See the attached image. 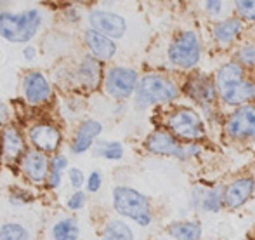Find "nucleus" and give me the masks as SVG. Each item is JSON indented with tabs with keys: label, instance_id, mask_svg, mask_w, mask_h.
<instances>
[{
	"label": "nucleus",
	"instance_id": "f257e3e1",
	"mask_svg": "<svg viewBox=\"0 0 255 240\" xmlns=\"http://www.w3.org/2000/svg\"><path fill=\"white\" fill-rule=\"evenodd\" d=\"M217 89L221 98L229 105H243L255 98V84L245 80L238 63H228L217 73Z\"/></svg>",
	"mask_w": 255,
	"mask_h": 240
},
{
	"label": "nucleus",
	"instance_id": "f03ea898",
	"mask_svg": "<svg viewBox=\"0 0 255 240\" xmlns=\"http://www.w3.org/2000/svg\"><path fill=\"white\" fill-rule=\"evenodd\" d=\"M42 23V14L35 9L24 10V12L9 14L3 12L0 16V33L9 42L23 44L35 37L38 26Z\"/></svg>",
	"mask_w": 255,
	"mask_h": 240
},
{
	"label": "nucleus",
	"instance_id": "7ed1b4c3",
	"mask_svg": "<svg viewBox=\"0 0 255 240\" xmlns=\"http://www.w3.org/2000/svg\"><path fill=\"white\" fill-rule=\"evenodd\" d=\"M113 204L118 214L130 218L141 227H148L151 223L149 202L142 193L135 192L128 186H117L113 192Z\"/></svg>",
	"mask_w": 255,
	"mask_h": 240
},
{
	"label": "nucleus",
	"instance_id": "20e7f679",
	"mask_svg": "<svg viewBox=\"0 0 255 240\" xmlns=\"http://www.w3.org/2000/svg\"><path fill=\"white\" fill-rule=\"evenodd\" d=\"M177 87L174 82L160 75H146L139 80L135 87V101L137 106H149L158 103H168L177 98Z\"/></svg>",
	"mask_w": 255,
	"mask_h": 240
},
{
	"label": "nucleus",
	"instance_id": "39448f33",
	"mask_svg": "<svg viewBox=\"0 0 255 240\" xmlns=\"http://www.w3.org/2000/svg\"><path fill=\"white\" fill-rule=\"evenodd\" d=\"M200 40L195 31H184L168 49V58L175 66L193 68L200 61Z\"/></svg>",
	"mask_w": 255,
	"mask_h": 240
},
{
	"label": "nucleus",
	"instance_id": "423d86ee",
	"mask_svg": "<svg viewBox=\"0 0 255 240\" xmlns=\"http://www.w3.org/2000/svg\"><path fill=\"white\" fill-rule=\"evenodd\" d=\"M104 87H106L108 94L113 98H128L137 87V73L130 68L124 66L111 68L104 78Z\"/></svg>",
	"mask_w": 255,
	"mask_h": 240
},
{
	"label": "nucleus",
	"instance_id": "0eeeda50",
	"mask_svg": "<svg viewBox=\"0 0 255 240\" xmlns=\"http://www.w3.org/2000/svg\"><path fill=\"white\" fill-rule=\"evenodd\" d=\"M168 127L186 139H198L203 136V122L198 113L189 108H181L168 117Z\"/></svg>",
	"mask_w": 255,
	"mask_h": 240
},
{
	"label": "nucleus",
	"instance_id": "6e6552de",
	"mask_svg": "<svg viewBox=\"0 0 255 240\" xmlns=\"http://www.w3.org/2000/svg\"><path fill=\"white\" fill-rule=\"evenodd\" d=\"M228 132L236 139H254L255 138V106L243 105L231 113L226 125Z\"/></svg>",
	"mask_w": 255,
	"mask_h": 240
},
{
	"label": "nucleus",
	"instance_id": "1a4fd4ad",
	"mask_svg": "<svg viewBox=\"0 0 255 240\" xmlns=\"http://www.w3.org/2000/svg\"><path fill=\"white\" fill-rule=\"evenodd\" d=\"M146 146L149 152L156 153V155H170V157H179V159H186L189 155V146H182L177 139L172 134L163 131L153 132L146 139Z\"/></svg>",
	"mask_w": 255,
	"mask_h": 240
},
{
	"label": "nucleus",
	"instance_id": "9d476101",
	"mask_svg": "<svg viewBox=\"0 0 255 240\" xmlns=\"http://www.w3.org/2000/svg\"><path fill=\"white\" fill-rule=\"evenodd\" d=\"M92 28L101 31L103 35L110 38H120L127 30V24L122 16L115 12H108V10H94L89 17Z\"/></svg>",
	"mask_w": 255,
	"mask_h": 240
},
{
	"label": "nucleus",
	"instance_id": "9b49d317",
	"mask_svg": "<svg viewBox=\"0 0 255 240\" xmlns=\"http://www.w3.org/2000/svg\"><path fill=\"white\" fill-rule=\"evenodd\" d=\"M23 91L24 98L30 105H40V103L47 101L51 96V87L49 82L40 71H31L23 82Z\"/></svg>",
	"mask_w": 255,
	"mask_h": 240
},
{
	"label": "nucleus",
	"instance_id": "f8f14e48",
	"mask_svg": "<svg viewBox=\"0 0 255 240\" xmlns=\"http://www.w3.org/2000/svg\"><path fill=\"white\" fill-rule=\"evenodd\" d=\"M30 139L40 152H54L59 146L61 134L51 124H38L31 127Z\"/></svg>",
	"mask_w": 255,
	"mask_h": 240
},
{
	"label": "nucleus",
	"instance_id": "ddd939ff",
	"mask_svg": "<svg viewBox=\"0 0 255 240\" xmlns=\"http://www.w3.org/2000/svg\"><path fill=\"white\" fill-rule=\"evenodd\" d=\"M254 188H255V181L250 180V178H242V180L233 181L224 190V204L228 207H231V209L243 206L254 193Z\"/></svg>",
	"mask_w": 255,
	"mask_h": 240
},
{
	"label": "nucleus",
	"instance_id": "4468645a",
	"mask_svg": "<svg viewBox=\"0 0 255 240\" xmlns=\"http://www.w3.org/2000/svg\"><path fill=\"white\" fill-rule=\"evenodd\" d=\"M85 44H87V47L91 49L94 58L103 59V61L111 59L115 56V52H117L115 42L111 40L110 37L103 35L101 31L94 30V28L85 31Z\"/></svg>",
	"mask_w": 255,
	"mask_h": 240
},
{
	"label": "nucleus",
	"instance_id": "2eb2a0df",
	"mask_svg": "<svg viewBox=\"0 0 255 240\" xmlns=\"http://www.w3.org/2000/svg\"><path fill=\"white\" fill-rule=\"evenodd\" d=\"M23 169L28 174L31 181L42 183L45 178L49 176V162L47 157L44 155V152L40 150H33V152H28L23 157Z\"/></svg>",
	"mask_w": 255,
	"mask_h": 240
},
{
	"label": "nucleus",
	"instance_id": "dca6fc26",
	"mask_svg": "<svg viewBox=\"0 0 255 240\" xmlns=\"http://www.w3.org/2000/svg\"><path fill=\"white\" fill-rule=\"evenodd\" d=\"M103 125L96 120H85L80 124L77 134H75V139L71 143V152L75 153H84L94 145V139L99 136Z\"/></svg>",
	"mask_w": 255,
	"mask_h": 240
},
{
	"label": "nucleus",
	"instance_id": "f3484780",
	"mask_svg": "<svg viewBox=\"0 0 255 240\" xmlns=\"http://www.w3.org/2000/svg\"><path fill=\"white\" fill-rule=\"evenodd\" d=\"M99 71H101V64L98 63V58H85L78 68V78H80L82 85L94 89L99 84V77H101Z\"/></svg>",
	"mask_w": 255,
	"mask_h": 240
},
{
	"label": "nucleus",
	"instance_id": "a211bd4d",
	"mask_svg": "<svg viewBox=\"0 0 255 240\" xmlns=\"http://www.w3.org/2000/svg\"><path fill=\"white\" fill-rule=\"evenodd\" d=\"M242 30V23L238 17H231V19H224L221 23L215 24L214 28V37L219 44H229L236 35Z\"/></svg>",
	"mask_w": 255,
	"mask_h": 240
},
{
	"label": "nucleus",
	"instance_id": "6ab92c4d",
	"mask_svg": "<svg viewBox=\"0 0 255 240\" xmlns=\"http://www.w3.org/2000/svg\"><path fill=\"white\" fill-rule=\"evenodd\" d=\"M21 150H23V138L19 131L14 127L3 129V155L7 159H14L19 155Z\"/></svg>",
	"mask_w": 255,
	"mask_h": 240
},
{
	"label": "nucleus",
	"instance_id": "aec40b11",
	"mask_svg": "<svg viewBox=\"0 0 255 240\" xmlns=\"http://www.w3.org/2000/svg\"><path fill=\"white\" fill-rule=\"evenodd\" d=\"M168 232L175 240H198L202 237V227H200V223H193V221L175 223L168 228Z\"/></svg>",
	"mask_w": 255,
	"mask_h": 240
},
{
	"label": "nucleus",
	"instance_id": "412c9836",
	"mask_svg": "<svg viewBox=\"0 0 255 240\" xmlns=\"http://www.w3.org/2000/svg\"><path fill=\"white\" fill-rule=\"evenodd\" d=\"M103 240H134V234L124 221H110L103 232Z\"/></svg>",
	"mask_w": 255,
	"mask_h": 240
},
{
	"label": "nucleus",
	"instance_id": "4be33fe9",
	"mask_svg": "<svg viewBox=\"0 0 255 240\" xmlns=\"http://www.w3.org/2000/svg\"><path fill=\"white\" fill-rule=\"evenodd\" d=\"M54 240H77L78 239V227L75 220H63L54 225L52 228Z\"/></svg>",
	"mask_w": 255,
	"mask_h": 240
},
{
	"label": "nucleus",
	"instance_id": "5701e85b",
	"mask_svg": "<svg viewBox=\"0 0 255 240\" xmlns=\"http://www.w3.org/2000/svg\"><path fill=\"white\" fill-rule=\"evenodd\" d=\"M191 96L202 103H210L215 99V89L207 78H196L191 89Z\"/></svg>",
	"mask_w": 255,
	"mask_h": 240
},
{
	"label": "nucleus",
	"instance_id": "b1692460",
	"mask_svg": "<svg viewBox=\"0 0 255 240\" xmlns=\"http://www.w3.org/2000/svg\"><path fill=\"white\" fill-rule=\"evenodd\" d=\"M94 155L104 157V159H110V160H118L124 157V148H122L120 143L101 141V143H98V146L94 148Z\"/></svg>",
	"mask_w": 255,
	"mask_h": 240
},
{
	"label": "nucleus",
	"instance_id": "393cba45",
	"mask_svg": "<svg viewBox=\"0 0 255 240\" xmlns=\"http://www.w3.org/2000/svg\"><path fill=\"white\" fill-rule=\"evenodd\" d=\"M0 240H28V232L21 225L7 223L0 230Z\"/></svg>",
	"mask_w": 255,
	"mask_h": 240
},
{
	"label": "nucleus",
	"instance_id": "a878e982",
	"mask_svg": "<svg viewBox=\"0 0 255 240\" xmlns=\"http://www.w3.org/2000/svg\"><path fill=\"white\" fill-rule=\"evenodd\" d=\"M224 200V195H221L219 190H212V192L205 193L202 199V207L207 211H212V213H217L221 209V204Z\"/></svg>",
	"mask_w": 255,
	"mask_h": 240
},
{
	"label": "nucleus",
	"instance_id": "bb28decb",
	"mask_svg": "<svg viewBox=\"0 0 255 240\" xmlns=\"http://www.w3.org/2000/svg\"><path fill=\"white\" fill-rule=\"evenodd\" d=\"M240 16L249 21H255V0H235Z\"/></svg>",
	"mask_w": 255,
	"mask_h": 240
},
{
	"label": "nucleus",
	"instance_id": "cd10ccee",
	"mask_svg": "<svg viewBox=\"0 0 255 240\" xmlns=\"http://www.w3.org/2000/svg\"><path fill=\"white\" fill-rule=\"evenodd\" d=\"M238 59L243 64H255V44H247L238 51Z\"/></svg>",
	"mask_w": 255,
	"mask_h": 240
},
{
	"label": "nucleus",
	"instance_id": "c85d7f7f",
	"mask_svg": "<svg viewBox=\"0 0 255 240\" xmlns=\"http://www.w3.org/2000/svg\"><path fill=\"white\" fill-rule=\"evenodd\" d=\"M84 204H85V195L82 192L73 193L70 197V200H68V207L70 209H80V207H84Z\"/></svg>",
	"mask_w": 255,
	"mask_h": 240
},
{
	"label": "nucleus",
	"instance_id": "c756f323",
	"mask_svg": "<svg viewBox=\"0 0 255 240\" xmlns=\"http://www.w3.org/2000/svg\"><path fill=\"white\" fill-rule=\"evenodd\" d=\"M70 183L73 188H80L84 185V173L80 169H70Z\"/></svg>",
	"mask_w": 255,
	"mask_h": 240
},
{
	"label": "nucleus",
	"instance_id": "7c9ffc66",
	"mask_svg": "<svg viewBox=\"0 0 255 240\" xmlns=\"http://www.w3.org/2000/svg\"><path fill=\"white\" fill-rule=\"evenodd\" d=\"M99 186H101V174H99V173H92L91 176H89V181H87L89 192H98Z\"/></svg>",
	"mask_w": 255,
	"mask_h": 240
},
{
	"label": "nucleus",
	"instance_id": "2f4dec72",
	"mask_svg": "<svg viewBox=\"0 0 255 240\" xmlns=\"http://www.w3.org/2000/svg\"><path fill=\"white\" fill-rule=\"evenodd\" d=\"M68 167V160H66V157L64 155H57V157H54L52 159V169L54 171H64Z\"/></svg>",
	"mask_w": 255,
	"mask_h": 240
},
{
	"label": "nucleus",
	"instance_id": "473e14b6",
	"mask_svg": "<svg viewBox=\"0 0 255 240\" xmlns=\"http://www.w3.org/2000/svg\"><path fill=\"white\" fill-rule=\"evenodd\" d=\"M207 9L212 14H219L222 9V0H207Z\"/></svg>",
	"mask_w": 255,
	"mask_h": 240
},
{
	"label": "nucleus",
	"instance_id": "72a5a7b5",
	"mask_svg": "<svg viewBox=\"0 0 255 240\" xmlns=\"http://www.w3.org/2000/svg\"><path fill=\"white\" fill-rule=\"evenodd\" d=\"M49 185L52 186V188H57V186L61 185V173L59 171H51V176H49Z\"/></svg>",
	"mask_w": 255,
	"mask_h": 240
},
{
	"label": "nucleus",
	"instance_id": "f704fd0d",
	"mask_svg": "<svg viewBox=\"0 0 255 240\" xmlns=\"http://www.w3.org/2000/svg\"><path fill=\"white\" fill-rule=\"evenodd\" d=\"M24 58H26V59H33L35 58V49L31 47V45H28V47L24 49Z\"/></svg>",
	"mask_w": 255,
	"mask_h": 240
}]
</instances>
